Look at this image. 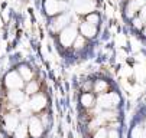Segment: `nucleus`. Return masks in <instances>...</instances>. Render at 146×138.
<instances>
[{
  "label": "nucleus",
  "mask_w": 146,
  "mask_h": 138,
  "mask_svg": "<svg viewBox=\"0 0 146 138\" xmlns=\"http://www.w3.org/2000/svg\"><path fill=\"white\" fill-rule=\"evenodd\" d=\"M127 138H146V108H142L133 120Z\"/></svg>",
  "instance_id": "2"
},
{
  "label": "nucleus",
  "mask_w": 146,
  "mask_h": 138,
  "mask_svg": "<svg viewBox=\"0 0 146 138\" xmlns=\"http://www.w3.org/2000/svg\"><path fill=\"white\" fill-rule=\"evenodd\" d=\"M64 2H67V0H64Z\"/></svg>",
  "instance_id": "17"
},
{
  "label": "nucleus",
  "mask_w": 146,
  "mask_h": 138,
  "mask_svg": "<svg viewBox=\"0 0 146 138\" xmlns=\"http://www.w3.org/2000/svg\"><path fill=\"white\" fill-rule=\"evenodd\" d=\"M84 45H86V41H84V36H78L77 37V41L74 42V48L77 49V50H80V49H82L84 48Z\"/></svg>",
  "instance_id": "13"
},
{
  "label": "nucleus",
  "mask_w": 146,
  "mask_h": 138,
  "mask_svg": "<svg viewBox=\"0 0 146 138\" xmlns=\"http://www.w3.org/2000/svg\"><path fill=\"white\" fill-rule=\"evenodd\" d=\"M132 26H133L136 30H140V32H142V29L145 27V22L142 20L140 17H135L133 20H132Z\"/></svg>",
  "instance_id": "12"
},
{
  "label": "nucleus",
  "mask_w": 146,
  "mask_h": 138,
  "mask_svg": "<svg viewBox=\"0 0 146 138\" xmlns=\"http://www.w3.org/2000/svg\"><path fill=\"white\" fill-rule=\"evenodd\" d=\"M77 37H78L77 29L74 26H68L58 33V42L64 49H68V48L74 46V42L77 41Z\"/></svg>",
  "instance_id": "5"
},
{
  "label": "nucleus",
  "mask_w": 146,
  "mask_h": 138,
  "mask_svg": "<svg viewBox=\"0 0 146 138\" xmlns=\"http://www.w3.org/2000/svg\"><path fill=\"white\" fill-rule=\"evenodd\" d=\"M68 7H70L68 2H64V0H45L44 2V10L51 17H55L61 13H65Z\"/></svg>",
  "instance_id": "3"
},
{
  "label": "nucleus",
  "mask_w": 146,
  "mask_h": 138,
  "mask_svg": "<svg viewBox=\"0 0 146 138\" xmlns=\"http://www.w3.org/2000/svg\"><path fill=\"white\" fill-rule=\"evenodd\" d=\"M74 10L78 13V14H90L96 10V0H86L77 6H74Z\"/></svg>",
  "instance_id": "8"
},
{
  "label": "nucleus",
  "mask_w": 146,
  "mask_h": 138,
  "mask_svg": "<svg viewBox=\"0 0 146 138\" xmlns=\"http://www.w3.org/2000/svg\"><path fill=\"white\" fill-rule=\"evenodd\" d=\"M86 22H88V23H91V25H98L100 23V14L98 13H96V12H93V13H90V14H87V20Z\"/></svg>",
  "instance_id": "11"
},
{
  "label": "nucleus",
  "mask_w": 146,
  "mask_h": 138,
  "mask_svg": "<svg viewBox=\"0 0 146 138\" xmlns=\"http://www.w3.org/2000/svg\"><path fill=\"white\" fill-rule=\"evenodd\" d=\"M3 85L6 89H23L25 85H26V81L23 79L22 76H20V73L16 71H10L6 73L5 79H3Z\"/></svg>",
  "instance_id": "4"
},
{
  "label": "nucleus",
  "mask_w": 146,
  "mask_h": 138,
  "mask_svg": "<svg viewBox=\"0 0 146 138\" xmlns=\"http://www.w3.org/2000/svg\"><path fill=\"white\" fill-rule=\"evenodd\" d=\"M139 17H140L142 20L146 23V5H145V6L140 9V12H139Z\"/></svg>",
  "instance_id": "14"
},
{
  "label": "nucleus",
  "mask_w": 146,
  "mask_h": 138,
  "mask_svg": "<svg viewBox=\"0 0 146 138\" xmlns=\"http://www.w3.org/2000/svg\"><path fill=\"white\" fill-rule=\"evenodd\" d=\"M94 101L87 107H78L80 124L84 138H121L123 98L111 86L107 91H94Z\"/></svg>",
  "instance_id": "1"
},
{
  "label": "nucleus",
  "mask_w": 146,
  "mask_h": 138,
  "mask_svg": "<svg viewBox=\"0 0 146 138\" xmlns=\"http://www.w3.org/2000/svg\"><path fill=\"white\" fill-rule=\"evenodd\" d=\"M80 32H81V36H84L87 39H93L97 35V26L91 25L88 22H82L80 25Z\"/></svg>",
  "instance_id": "9"
},
{
  "label": "nucleus",
  "mask_w": 146,
  "mask_h": 138,
  "mask_svg": "<svg viewBox=\"0 0 146 138\" xmlns=\"http://www.w3.org/2000/svg\"><path fill=\"white\" fill-rule=\"evenodd\" d=\"M17 72L20 73V76H22L26 82H28V81H32L33 78H35L33 71H32V69H31L28 65H20V66L17 68Z\"/></svg>",
  "instance_id": "10"
},
{
  "label": "nucleus",
  "mask_w": 146,
  "mask_h": 138,
  "mask_svg": "<svg viewBox=\"0 0 146 138\" xmlns=\"http://www.w3.org/2000/svg\"><path fill=\"white\" fill-rule=\"evenodd\" d=\"M82 2H86V0H72V6H77V5H80Z\"/></svg>",
  "instance_id": "15"
},
{
  "label": "nucleus",
  "mask_w": 146,
  "mask_h": 138,
  "mask_svg": "<svg viewBox=\"0 0 146 138\" xmlns=\"http://www.w3.org/2000/svg\"><path fill=\"white\" fill-rule=\"evenodd\" d=\"M70 22H71V17L70 14L65 12V13H61L58 16L54 17V20L51 22V30L54 33H59L61 30H64L65 27L70 26Z\"/></svg>",
  "instance_id": "6"
},
{
  "label": "nucleus",
  "mask_w": 146,
  "mask_h": 138,
  "mask_svg": "<svg viewBox=\"0 0 146 138\" xmlns=\"http://www.w3.org/2000/svg\"><path fill=\"white\" fill-rule=\"evenodd\" d=\"M146 5L145 0H129L126 7H124V17L126 19H130V20H133L137 12H140V9Z\"/></svg>",
  "instance_id": "7"
},
{
  "label": "nucleus",
  "mask_w": 146,
  "mask_h": 138,
  "mask_svg": "<svg viewBox=\"0 0 146 138\" xmlns=\"http://www.w3.org/2000/svg\"><path fill=\"white\" fill-rule=\"evenodd\" d=\"M142 33H143V35H145V36H146V25H145V27H143V29H142Z\"/></svg>",
  "instance_id": "16"
}]
</instances>
